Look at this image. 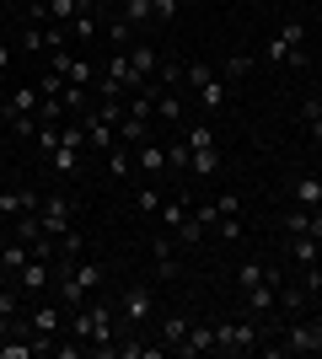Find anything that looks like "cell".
Here are the masks:
<instances>
[{"label": "cell", "instance_id": "1", "mask_svg": "<svg viewBox=\"0 0 322 359\" xmlns=\"http://www.w3.org/2000/svg\"><path fill=\"white\" fill-rule=\"evenodd\" d=\"M60 327H65L60 300H54V295L32 300V311H27V338L38 344V354H54V348H60Z\"/></svg>", "mask_w": 322, "mask_h": 359}, {"label": "cell", "instance_id": "2", "mask_svg": "<svg viewBox=\"0 0 322 359\" xmlns=\"http://www.w3.org/2000/svg\"><path fill=\"white\" fill-rule=\"evenodd\" d=\"M263 348L258 322H215V354H253Z\"/></svg>", "mask_w": 322, "mask_h": 359}, {"label": "cell", "instance_id": "3", "mask_svg": "<svg viewBox=\"0 0 322 359\" xmlns=\"http://www.w3.org/2000/svg\"><path fill=\"white\" fill-rule=\"evenodd\" d=\"M269 354H322V322L290 316L285 322V344H269Z\"/></svg>", "mask_w": 322, "mask_h": 359}, {"label": "cell", "instance_id": "4", "mask_svg": "<svg viewBox=\"0 0 322 359\" xmlns=\"http://www.w3.org/2000/svg\"><path fill=\"white\" fill-rule=\"evenodd\" d=\"M151 311H156V295L145 285H129L119 295V327L123 332H135V327H145V322H151Z\"/></svg>", "mask_w": 322, "mask_h": 359}, {"label": "cell", "instance_id": "5", "mask_svg": "<svg viewBox=\"0 0 322 359\" xmlns=\"http://www.w3.org/2000/svg\"><path fill=\"white\" fill-rule=\"evenodd\" d=\"M188 86L199 91V102H204L210 118L226 107V81H220V70H210V65H188Z\"/></svg>", "mask_w": 322, "mask_h": 359}, {"label": "cell", "instance_id": "6", "mask_svg": "<svg viewBox=\"0 0 322 359\" xmlns=\"http://www.w3.org/2000/svg\"><path fill=\"white\" fill-rule=\"evenodd\" d=\"M16 290L27 300H43V295H54V263H43V257H27L22 269H16V279H11Z\"/></svg>", "mask_w": 322, "mask_h": 359}, {"label": "cell", "instance_id": "7", "mask_svg": "<svg viewBox=\"0 0 322 359\" xmlns=\"http://www.w3.org/2000/svg\"><path fill=\"white\" fill-rule=\"evenodd\" d=\"M301 43H307V22H295V16H290V22H285V27H279L274 38L263 43V60H269V65H285Z\"/></svg>", "mask_w": 322, "mask_h": 359}, {"label": "cell", "instance_id": "8", "mask_svg": "<svg viewBox=\"0 0 322 359\" xmlns=\"http://www.w3.org/2000/svg\"><path fill=\"white\" fill-rule=\"evenodd\" d=\"M38 215H43V231H48V236H65V231L76 225V204H70L65 194H43Z\"/></svg>", "mask_w": 322, "mask_h": 359}, {"label": "cell", "instance_id": "9", "mask_svg": "<svg viewBox=\"0 0 322 359\" xmlns=\"http://www.w3.org/2000/svg\"><path fill=\"white\" fill-rule=\"evenodd\" d=\"M86 306H92V354H113V306H107V300H86Z\"/></svg>", "mask_w": 322, "mask_h": 359}, {"label": "cell", "instance_id": "10", "mask_svg": "<svg viewBox=\"0 0 322 359\" xmlns=\"http://www.w3.org/2000/svg\"><path fill=\"white\" fill-rule=\"evenodd\" d=\"M43 194H32V188H6L0 194V220H22V215H38Z\"/></svg>", "mask_w": 322, "mask_h": 359}, {"label": "cell", "instance_id": "11", "mask_svg": "<svg viewBox=\"0 0 322 359\" xmlns=\"http://www.w3.org/2000/svg\"><path fill=\"white\" fill-rule=\"evenodd\" d=\"M81 123H86V145H92V150H102V156H107V150L119 145V135H113V123H107L102 113H97V107H86V113H81Z\"/></svg>", "mask_w": 322, "mask_h": 359}, {"label": "cell", "instance_id": "12", "mask_svg": "<svg viewBox=\"0 0 322 359\" xmlns=\"http://www.w3.org/2000/svg\"><path fill=\"white\" fill-rule=\"evenodd\" d=\"M161 166H167V145H156V140L135 145V177H161Z\"/></svg>", "mask_w": 322, "mask_h": 359}, {"label": "cell", "instance_id": "13", "mask_svg": "<svg viewBox=\"0 0 322 359\" xmlns=\"http://www.w3.org/2000/svg\"><path fill=\"white\" fill-rule=\"evenodd\" d=\"M177 354H215V327L210 322H188V338H183V348H177Z\"/></svg>", "mask_w": 322, "mask_h": 359}, {"label": "cell", "instance_id": "14", "mask_svg": "<svg viewBox=\"0 0 322 359\" xmlns=\"http://www.w3.org/2000/svg\"><path fill=\"white\" fill-rule=\"evenodd\" d=\"M290 194H295V204H301V210H322V177H317V172H301Z\"/></svg>", "mask_w": 322, "mask_h": 359}, {"label": "cell", "instance_id": "15", "mask_svg": "<svg viewBox=\"0 0 322 359\" xmlns=\"http://www.w3.org/2000/svg\"><path fill=\"white\" fill-rule=\"evenodd\" d=\"M38 102H43V97H38V81H32V86H11V97H6L0 113H6V118H11V113H38Z\"/></svg>", "mask_w": 322, "mask_h": 359}, {"label": "cell", "instance_id": "16", "mask_svg": "<svg viewBox=\"0 0 322 359\" xmlns=\"http://www.w3.org/2000/svg\"><path fill=\"white\" fill-rule=\"evenodd\" d=\"M119 16H123V22H129L135 32H145V27L156 22V0H123V6H119Z\"/></svg>", "mask_w": 322, "mask_h": 359}, {"label": "cell", "instance_id": "17", "mask_svg": "<svg viewBox=\"0 0 322 359\" xmlns=\"http://www.w3.org/2000/svg\"><path fill=\"white\" fill-rule=\"evenodd\" d=\"M242 295H247V311H258V316H269V311H274V300H279V285H274V279H263V285L242 290Z\"/></svg>", "mask_w": 322, "mask_h": 359}, {"label": "cell", "instance_id": "18", "mask_svg": "<svg viewBox=\"0 0 322 359\" xmlns=\"http://www.w3.org/2000/svg\"><path fill=\"white\" fill-rule=\"evenodd\" d=\"M290 257L301 263V269H317L322 263V241L317 236H290Z\"/></svg>", "mask_w": 322, "mask_h": 359}, {"label": "cell", "instance_id": "19", "mask_svg": "<svg viewBox=\"0 0 322 359\" xmlns=\"http://www.w3.org/2000/svg\"><path fill=\"white\" fill-rule=\"evenodd\" d=\"M107 172H113L119 182H129V177H135V150L123 145V140H119L113 150H107Z\"/></svg>", "mask_w": 322, "mask_h": 359}, {"label": "cell", "instance_id": "20", "mask_svg": "<svg viewBox=\"0 0 322 359\" xmlns=\"http://www.w3.org/2000/svg\"><path fill=\"white\" fill-rule=\"evenodd\" d=\"M183 338H188V316H167V322H161V348H167V354H177V348H183Z\"/></svg>", "mask_w": 322, "mask_h": 359}, {"label": "cell", "instance_id": "21", "mask_svg": "<svg viewBox=\"0 0 322 359\" xmlns=\"http://www.w3.org/2000/svg\"><path fill=\"white\" fill-rule=\"evenodd\" d=\"M11 236L27 241V247H32V241H43L48 236V231H43V215H22V220H11Z\"/></svg>", "mask_w": 322, "mask_h": 359}, {"label": "cell", "instance_id": "22", "mask_svg": "<svg viewBox=\"0 0 322 359\" xmlns=\"http://www.w3.org/2000/svg\"><path fill=\"white\" fill-rule=\"evenodd\" d=\"M156 118L161 123H183V97H177V91H156Z\"/></svg>", "mask_w": 322, "mask_h": 359}, {"label": "cell", "instance_id": "23", "mask_svg": "<svg viewBox=\"0 0 322 359\" xmlns=\"http://www.w3.org/2000/svg\"><path fill=\"white\" fill-rule=\"evenodd\" d=\"M43 6H48V22H54V27H70L76 11H81V0H43Z\"/></svg>", "mask_w": 322, "mask_h": 359}, {"label": "cell", "instance_id": "24", "mask_svg": "<svg viewBox=\"0 0 322 359\" xmlns=\"http://www.w3.org/2000/svg\"><path fill=\"white\" fill-rule=\"evenodd\" d=\"M129 60H135V70L145 75V81L156 75V48L151 43H140V38H135V43H129Z\"/></svg>", "mask_w": 322, "mask_h": 359}, {"label": "cell", "instance_id": "25", "mask_svg": "<svg viewBox=\"0 0 322 359\" xmlns=\"http://www.w3.org/2000/svg\"><path fill=\"white\" fill-rule=\"evenodd\" d=\"M183 86H188V65L167 60V65H161V91H183Z\"/></svg>", "mask_w": 322, "mask_h": 359}, {"label": "cell", "instance_id": "26", "mask_svg": "<svg viewBox=\"0 0 322 359\" xmlns=\"http://www.w3.org/2000/svg\"><path fill=\"white\" fill-rule=\"evenodd\" d=\"M0 359H38L32 338H0Z\"/></svg>", "mask_w": 322, "mask_h": 359}, {"label": "cell", "instance_id": "27", "mask_svg": "<svg viewBox=\"0 0 322 359\" xmlns=\"http://www.w3.org/2000/svg\"><path fill=\"white\" fill-rule=\"evenodd\" d=\"M70 332H76V344L92 348V306H76V311H70Z\"/></svg>", "mask_w": 322, "mask_h": 359}, {"label": "cell", "instance_id": "28", "mask_svg": "<svg viewBox=\"0 0 322 359\" xmlns=\"http://www.w3.org/2000/svg\"><path fill=\"white\" fill-rule=\"evenodd\" d=\"M301 118H307V135L322 145V97H307V102H301Z\"/></svg>", "mask_w": 322, "mask_h": 359}, {"label": "cell", "instance_id": "29", "mask_svg": "<svg viewBox=\"0 0 322 359\" xmlns=\"http://www.w3.org/2000/svg\"><path fill=\"white\" fill-rule=\"evenodd\" d=\"M188 172H204V177H215V172H220V150H215V145L194 150V166H188Z\"/></svg>", "mask_w": 322, "mask_h": 359}, {"label": "cell", "instance_id": "30", "mask_svg": "<svg viewBox=\"0 0 322 359\" xmlns=\"http://www.w3.org/2000/svg\"><path fill=\"white\" fill-rule=\"evenodd\" d=\"M172 236H177V247H199V241H204V225L194 220V210H188V220L177 225V231H172Z\"/></svg>", "mask_w": 322, "mask_h": 359}, {"label": "cell", "instance_id": "31", "mask_svg": "<svg viewBox=\"0 0 322 359\" xmlns=\"http://www.w3.org/2000/svg\"><path fill=\"white\" fill-rule=\"evenodd\" d=\"M167 166H172V172H188V166H194V150H188V140H172V145H167Z\"/></svg>", "mask_w": 322, "mask_h": 359}, {"label": "cell", "instance_id": "32", "mask_svg": "<svg viewBox=\"0 0 322 359\" xmlns=\"http://www.w3.org/2000/svg\"><path fill=\"white\" fill-rule=\"evenodd\" d=\"M161 204H167V198H161V188H140V194H135V210H140V215H161Z\"/></svg>", "mask_w": 322, "mask_h": 359}, {"label": "cell", "instance_id": "33", "mask_svg": "<svg viewBox=\"0 0 322 359\" xmlns=\"http://www.w3.org/2000/svg\"><path fill=\"white\" fill-rule=\"evenodd\" d=\"M81 252H86V236H81L76 225H70V231L60 236V257H81ZM60 257H54V263H60Z\"/></svg>", "mask_w": 322, "mask_h": 359}, {"label": "cell", "instance_id": "34", "mask_svg": "<svg viewBox=\"0 0 322 359\" xmlns=\"http://www.w3.org/2000/svg\"><path fill=\"white\" fill-rule=\"evenodd\" d=\"M183 220H188V204H183V198H167V204H161V225H167V231H177Z\"/></svg>", "mask_w": 322, "mask_h": 359}, {"label": "cell", "instance_id": "35", "mask_svg": "<svg viewBox=\"0 0 322 359\" xmlns=\"http://www.w3.org/2000/svg\"><path fill=\"white\" fill-rule=\"evenodd\" d=\"M247 70H253V60H247V54H231V60L220 65V81H226V86H231V81H242Z\"/></svg>", "mask_w": 322, "mask_h": 359}, {"label": "cell", "instance_id": "36", "mask_svg": "<svg viewBox=\"0 0 322 359\" xmlns=\"http://www.w3.org/2000/svg\"><path fill=\"white\" fill-rule=\"evenodd\" d=\"M307 225H311V210H301V204H295V210L285 215V236H307Z\"/></svg>", "mask_w": 322, "mask_h": 359}, {"label": "cell", "instance_id": "37", "mask_svg": "<svg viewBox=\"0 0 322 359\" xmlns=\"http://www.w3.org/2000/svg\"><path fill=\"white\" fill-rule=\"evenodd\" d=\"M70 32H76V43H92V38H97V22H92V11H76Z\"/></svg>", "mask_w": 322, "mask_h": 359}, {"label": "cell", "instance_id": "38", "mask_svg": "<svg viewBox=\"0 0 322 359\" xmlns=\"http://www.w3.org/2000/svg\"><path fill=\"white\" fill-rule=\"evenodd\" d=\"M107 38H113V43H119V48H129V43H135V38H140V32L129 27L123 16H113V27H107Z\"/></svg>", "mask_w": 322, "mask_h": 359}, {"label": "cell", "instance_id": "39", "mask_svg": "<svg viewBox=\"0 0 322 359\" xmlns=\"http://www.w3.org/2000/svg\"><path fill=\"white\" fill-rule=\"evenodd\" d=\"M263 279H269V269H263V263H242V273H236V285H242V290L263 285Z\"/></svg>", "mask_w": 322, "mask_h": 359}, {"label": "cell", "instance_id": "40", "mask_svg": "<svg viewBox=\"0 0 322 359\" xmlns=\"http://www.w3.org/2000/svg\"><path fill=\"white\" fill-rule=\"evenodd\" d=\"M188 150H204V145H215V129H210V123H199V129H188Z\"/></svg>", "mask_w": 322, "mask_h": 359}, {"label": "cell", "instance_id": "41", "mask_svg": "<svg viewBox=\"0 0 322 359\" xmlns=\"http://www.w3.org/2000/svg\"><path fill=\"white\" fill-rule=\"evenodd\" d=\"M76 156H81V150H54V156H48V166H54V172H76Z\"/></svg>", "mask_w": 322, "mask_h": 359}, {"label": "cell", "instance_id": "42", "mask_svg": "<svg viewBox=\"0 0 322 359\" xmlns=\"http://www.w3.org/2000/svg\"><path fill=\"white\" fill-rule=\"evenodd\" d=\"M60 91H65V75H54V70L38 75V97H60Z\"/></svg>", "mask_w": 322, "mask_h": 359}, {"label": "cell", "instance_id": "43", "mask_svg": "<svg viewBox=\"0 0 322 359\" xmlns=\"http://www.w3.org/2000/svg\"><path fill=\"white\" fill-rule=\"evenodd\" d=\"M177 6H183V0H156V22L172 27V22H177Z\"/></svg>", "mask_w": 322, "mask_h": 359}, {"label": "cell", "instance_id": "44", "mask_svg": "<svg viewBox=\"0 0 322 359\" xmlns=\"http://www.w3.org/2000/svg\"><path fill=\"white\" fill-rule=\"evenodd\" d=\"M215 231H220L226 241H236V236H242V220H236V215H220V220H215Z\"/></svg>", "mask_w": 322, "mask_h": 359}, {"label": "cell", "instance_id": "45", "mask_svg": "<svg viewBox=\"0 0 322 359\" xmlns=\"http://www.w3.org/2000/svg\"><path fill=\"white\" fill-rule=\"evenodd\" d=\"M194 220H199V225H204V231H210V225H215V220H220V210H215V204H210V198H204V204H199V210H194Z\"/></svg>", "mask_w": 322, "mask_h": 359}, {"label": "cell", "instance_id": "46", "mask_svg": "<svg viewBox=\"0 0 322 359\" xmlns=\"http://www.w3.org/2000/svg\"><path fill=\"white\" fill-rule=\"evenodd\" d=\"M215 210H220V215H242V198H236V194H220V198H215Z\"/></svg>", "mask_w": 322, "mask_h": 359}, {"label": "cell", "instance_id": "47", "mask_svg": "<svg viewBox=\"0 0 322 359\" xmlns=\"http://www.w3.org/2000/svg\"><path fill=\"white\" fill-rule=\"evenodd\" d=\"M307 236H317V241H322V210H311V225H307Z\"/></svg>", "mask_w": 322, "mask_h": 359}, {"label": "cell", "instance_id": "48", "mask_svg": "<svg viewBox=\"0 0 322 359\" xmlns=\"http://www.w3.org/2000/svg\"><path fill=\"white\" fill-rule=\"evenodd\" d=\"M6 70H11V48L0 43V75H6Z\"/></svg>", "mask_w": 322, "mask_h": 359}, {"label": "cell", "instance_id": "49", "mask_svg": "<svg viewBox=\"0 0 322 359\" xmlns=\"http://www.w3.org/2000/svg\"><path fill=\"white\" fill-rule=\"evenodd\" d=\"M113 6H123V0H113Z\"/></svg>", "mask_w": 322, "mask_h": 359}, {"label": "cell", "instance_id": "50", "mask_svg": "<svg viewBox=\"0 0 322 359\" xmlns=\"http://www.w3.org/2000/svg\"><path fill=\"white\" fill-rule=\"evenodd\" d=\"M27 6H32V0H27Z\"/></svg>", "mask_w": 322, "mask_h": 359}]
</instances>
